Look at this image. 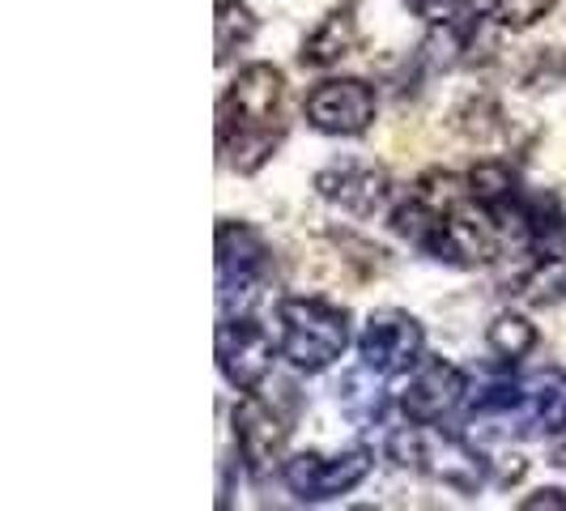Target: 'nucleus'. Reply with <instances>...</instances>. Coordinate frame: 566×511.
Returning a JSON list of instances; mask_svg holds the SVG:
<instances>
[{
  "instance_id": "f257e3e1",
  "label": "nucleus",
  "mask_w": 566,
  "mask_h": 511,
  "mask_svg": "<svg viewBox=\"0 0 566 511\" xmlns=\"http://www.w3.org/2000/svg\"><path fill=\"white\" fill-rule=\"evenodd\" d=\"M392 230L452 269H482L499 255V230L478 209L469 179H455L448 170H426L409 197L392 205Z\"/></svg>"
},
{
  "instance_id": "f03ea898",
  "label": "nucleus",
  "mask_w": 566,
  "mask_h": 511,
  "mask_svg": "<svg viewBox=\"0 0 566 511\" xmlns=\"http://www.w3.org/2000/svg\"><path fill=\"white\" fill-rule=\"evenodd\" d=\"M285 77L273 64H248L234 73L218 103V149L239 175H255L285 137Z\"/></svg>"
},
{
  "instance_id": "7ed1b4c3",
  "label": "nucleus",
  "mask_w": 566,
  "mask_h": 511,
  "mask_svg": "<svg viewBox=\"0 0 566 511\" xmlns=\"http://www.w3.org/2000/svg\"><path fill=\"white\" fill-rule=\"evenodd\" d=\"M388 452H392L397 465L418 469V473L452 486L460 494H478L485 482H499V473H494L499 460H490L482 448H473V439H464V435H455V430H448V426L439 423L434 426L409 423L405 430H397L388 439Z\"/></svg>"
},
{
  "instance_id": "20e7f679",
  "label": "nucleus",
  "mask_w": 566,
  "mask_h": 511,
  "mask_svg": "<svg viewBox=\"0 0 566 511\" xmlns=\"http://www.w3.org/2000/svg\"><path fill=\"white\" fill-rule=\"evenodd\" d=\"M282 358L303 375H319L349 350V312L328 299H282L277 303Z\"/></svg>"
},
{
  "instance_id": "39448f33",
  "label": "nucleus",
  "mask_w": 566,
  "mask_h": 511,
  "mask_svg": "<svg viewBox=\"0 0 566 511\" xmlns=\"http://www.w3.org/2000/svg\"><path fill=\"white\" fill-rule=\"evenodd\" d=\"M273 282V248L248 222H218V303L222 315L252 312Z\"/></svg>"
},
{
  "instance_id": "423d86ee",
  "label": "nucleus",
  "mask_w": 566,
  "mask_h": 511,
  "mask_svg": "<svg viewBox=\"0 0 566 511\" xmlns=\"http://www.w3.org/2000/svg\"><path fill=\"white\" fill-rule=\"evenodd\" d=\"M277 354H282V337L260 315H222V324H218V367H222L230 388L255 393L273 375Z\"/></svg>"
},
{
  "instance_id": "0eeeda50",
  "label": "nucleus",
  "mask_w": 566,
  "mask_h": 511,
  "mask_svg": "<svg viewBox=\"0 0 566 511\" xmlns=\"http://www.w3.org/2000/svg\"><path fill=\"white\" fill-rule=\"evenodd\" d=\"M370 469H375L370 448H345L337 456L294 452L285 456L282 482L298 503H328V499H340V494L358 490L370 478Z\"/></svg>"
},
{
  "instance_id": "6e6552de",
  "label": "nucleus",
  "mask_w": 566,
  "mask_h": 511,
  "mask_svg": "<svg viewBox=\"0 0 566 511\" xmlns=\"http://www.w3.org/2000/svg\"><path fill=\"white\" fill-rule=\"evenodd\" d=\"M285 439H290V418L282 409L269 397H260V388L243 393V400L234 405V448L255 482H264L273 469L282 473Z\"/></svg>"
},
{
  "instance_id": "1a4fd4ad",
  "label": "nucleus",
  "mask_w": 566,
  "mask_h": 511,
  "mask_svg": "<svg viewBox=\"0 0 566 511\" xmlns=\"http://www.w3.org/2000/svg\"><path fill=\"white\" fill-rule=\"evenodd\" d=\"M426 333L422 324L400 307H384V312H370V320L358 333V358L363 367H370L384 379H397L422 363Z\"/></svg>"
},
{
  "instance_id": "9d476101",
  "label": "nucleus",
  "mask_w": 566,
  "mask_h": 511,
  "mask_svg": "<svg viewBox=\"0 0 566 511\" xmlns=\"http://www.w3.org/2000/svg\"><path fill=\"white\" fill-rule=\"evenodd\" d=\"M400 414L418 426H434L452 418L460 405H469V375L448 358H422L409 371V384L400 388Z\"/></svg>"
},
{
  "instance_id": "9b49d317",
  "label": "nucleus",
  "mask_w": 566,
  "mask_h": 511,
  "mask_svg": "<svg viewBox=\"0 0 566 511\" xmlns=\"http://www.w3.org/2000/svg\"><path fill=\"white\" fill-rule=\"evenodd\" d=\"M375 85H367L363 77H333V82H319L307 94L303 112L315 133H328V137H358L375 124Z\"/></svg>"
},
{
  "instance_id": "f8f14e48",
  "label": "nucleus",
  "mask_w": 566,
  "mask_h": 511,
  "mask_svg": "<svg viewBox=\"0 0 566 511\" xmlns=\"http://www.w3.org/2000/svg\"><path fill=\"white\" fill-rule=\"evenodd\" d=\"M315 192L337 205L354 218H370L375 209H384V200L392 197V179L388 170L363 163V158H337L324 170H315Z\"/></svg>"
},
{
  "instance_id": "ddd939ff",
  "label": "nucleus",
  "mask_w": 566,
  "mask_h": 511,
  "mask_svg": "<svg viewBox=\"0 0 566 511\" xmlns=\"http://www.w3.org/2000/svg\"><path fill=\"white\" fill-rule=\"evenodd\" d=\"M566 430V367H545L520 379L507 435H563Z\"/></svg>"
},
{
  "instance_id": "4468645a",
  "label": "nucleus",
  "mask_w": 566,
  "mask_h": 511,
  "mask_svg": "<svg viewBox=\"0 0 566 511\" xmlns=\"http://www.w3.org/2000/svg\"><path fill=\"white\" fill-rule=\"evenodd\" d=\"M515 299L528 307H554L566 299V227L549 230L524 248V269L515 273Z\"/></svg>"
},
{
  "instance_id": "2eb2a0df",
  "label": "nucleus",
  "mask_w": 566,
  "mask_h": 511,
  "mask_svg": "<svg viewBox=\"0 0 566 511\" xmlns=\"http://www.w3.org/2000/svg\"><path fill=\"white\" fill-rule=\"evenodd\" d=\"M354 48H358V22H354V4H345V9H333V13L307 34L298 60H303L307 69H328V64H337V60L349 56Z\"/></svg>"
},
{
  "instance_id": "dca6fc26",
  "label": "nucleus",
  "mask_w": 566,
  "mask_h": 511,
  "mask_svg": "<svg viewBox=\"0 0 566 511\" xmlns=\"http://www.w3.org/2000/svg\"><path fill=\"white\" fill-rule=\"evenodd\" d=\"M337 400H340V409H345V418H354L358 426H379L388 418L384 375H375L370 367L349 371L337 384Z\"/></svg>"
},
{
  "instance_id": "f3484780",
  "label": "nucleus",
  "mask_w": 566,
  "mask_h": 511,
  "mask_svg": "<svg viewBox=\"0 0 566 511\" xmlns=\"http://www.w3.org/2000/svg\"><path fill=\"white\" fill-rule=\"evenodd\" d=\"M537 324H528L520 312H499L494 320H490V328H485V345L507 363V367H515V363H524L533 350H537Z\"/></svg>"
},
{
  "instance_id": "a211bd4d",
  "label": "nucleus",
  "mask_w": 566,
  "mask_h": 511,
  "mask_svg": "<svg viewBox=\"0 0 566 511\" xmlns=\"http://www.w3.org/2000/svg\"><path fill=\"white\" fill-rule=\"evenodd\" d=\"M213 27H218V64H227L234 52H243V48L255 39L252 9H243L239 0H222V4H218Z\"/></svg>"
},
{
  "instance_id": "6ab92c4d",
  "label": "nucleus",
  "mask_w": 566,
  "mask_h": 511,
  "mask_svg": "<svg viewBox=\"0 0 566 511\" xmlns=\"http://www.w3.org/2000/svg\"><path fill=\"white\" fill-rule=\"evenodd\" d=\"M554 4L558 0H499V27H507V30H528V27H537L545 13H554Z\"/></svg>"
},
{
  "instance_id": "aec40b11",
  "label": "nucleus",
  "mask_w": 566,
  "mask_h": 511,
  "mask_svg": "<svg viewBox=\"0 0 566 511\" xmlns=\"http://www.w3.org/2000/svg\"><path fill=\"white\" fill-rule=\"evenodd\" d=\"M537 508H566L563 490H537L528 499H520V511H537Z\"/></svg>"
},
{
  "instance_id": "412c9836",
  "label": "nucleus",
  "mask_w": 566,
  "mask_h": 511,
  "mask_svg": "<svg viewBox=\"0 0 566 511\" xmlns=\"http://www.w3.org/2000/svg\"><path fill=\"white\" fill-rule=\"evenodd\" d=\"M405 4H409L418 18H426V22H439V18L452 9L455 0H405Z\"/></svg>"
},
{
  "instance_id": "4be33fe9",
  "label": "nucleus",
  "mask_w": 566,
  "mask_h": 511,
  "mask_svg": "<svg viewBox=\"0 0 566 511\" xmlns=\"http://www.w3.org/2000/svg\"><path fill=\"white\" fill-rule=\"evenodd\" d=\"M554 465H558V469H566V430H563V439L554 444Z\"/></svg>"
}]
</instances>
